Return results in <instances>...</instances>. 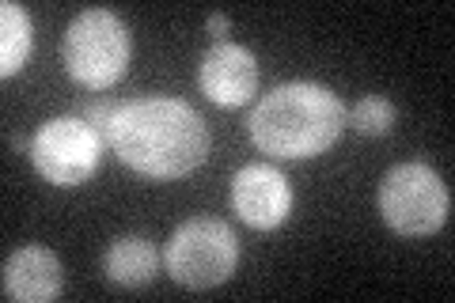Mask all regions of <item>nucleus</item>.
Here are the masks:
<instances>
[{
  "instance_id": "nucleus-1",
  "label": "nucleus",
  "mask_w": 455,
  "mask_h": 303,
  "mask_svg": "<svg viewBox=\"0 0 455 303\" xmlns=\"http://www.w3.org/2000/svg\"><path fill=\"white\" fill-rule=\"evenodd\" d=\"M110 152L148 179H182L209 155V125L182 99H133L122 103L107 133Z\"/></svg>"
},
{
  "instance_id": "nucleus-2",
  "label": "nucleus",
  "mask_w": 455,
  "mask_h": 303,
  "mask_svg": "<svg viewBox=\"0 0 455 303\" xmlns=\"http://www.w3.org/2000/svg\"><path fill=\"white\" fill-rule=\"evenodd\" d=\"M346 103L323 84H281L266 92L251 114V140L281 160H311L341 137Z\"/></svg>"
},
{
  "instance_id": "nucleus-3",
  "label": "nucleus",
  "mask_w": 455,
  "mask_h": 303,
  "mask_svg": "<svg viewBox=\"0 0 455 303\" xmlns=\"http://www.w3.org/2000/svg\"><path fill=\"white\" fill-rule=\"evenodd\" d=\"M376 205L391 232L406 239H425L448 224L451 194L429 163H398L383 175Z\"/></svg>"
},
{
  "instance_id": "nucleus-4",
  "label": "nucleus",
  "mask_w": 455,
  "mask_h": 303,
  "mask_svg": "<svg viewBox=\"0 0 455 303\" xmlns=\"http://www.w3.org/2000/svg\"><path fill=\"white\" fill-rule=\"evenodd\" d=\"M65 72L84 88H110L130 65V31L107 8H88L68 23L61 42Z\"/></svg>"
},
{
  "instance_id": "nucleus-5",
  "label": "nucleus",
  "mask_w": 455,
  "mask_h": 303,
  "mask_svg": "<svg viewBox=\"0 0 455 303\" xmlns=\"http://www.w3.org/2000/svg\"><path fill=\"white\" fill-rule=\"evenodd\" d=\"M239 239L217 216H194L179 224L167 243V273L182 288H217L235 273Z\"/></svg>"
},
{
  "instance_id": "nucleus-6",
  "label": "nucleus",
  "mask_w": 455,
  "mask_h": 303,
  "mask_svg": "<svg viewBox=\"0 0 455 303\" xmlns=\"http://www.w3.org/2000/svg\"><path fill=\"white\" fill-rule=\"evenodd\" d=\"M31 163L50 186H84L103 160V133L84 118H53L31 137Z\"/></svg>"
},
{
  "instance_id": "nucleus-7",
  "label": "nucleus",
  "mask_w": 455,
  "mask_h": 303,
  "mask_svg": "<svg viewBox=\"0 0 455 303\" xmlns=\"http://www.w3.org/2000/svg\"><path fill=\"white\" fill-rule=\"evenodd\" d=\"M232 209L254 232H274L292 212V186L269 163H251L232 179Z\"/></svg>"
},
{
  "instance_id": "nucleus-8",
  "label": "nucleus",
  "mask_w": 455,
  "mask_h": 303,
  "mask_svg": "<svg viewBox=\"0 0 455 303\" xmlns=\"http://www.w3.org/2000/svg\"><path fill=\"white\" fill-rule=\"evenodd\" d=\"M197 84L209 103L217 107H243L259 92V61L247 46L235 42H220V46L205 50L202 65H197Z\"/></svg>"
},
{
  "instance_id": "nucleus-9",
  "label": "nucleus",
  "mask_w": 455,
  "mask_h": 303,
  "mask_svg": "<svg viewBox=\"0 0 455 303\" xmlns=\"http://www.w3.org/2000/svg\"><path fill=\"white\" fill-rule=\"evenodd\" d=\"M0 284H4V296L16 299V303H50V299L61 296L65 269L57 262L53 251L38 247V243H27V247L12 251L4 258Z\"/></svg>"
},
{
  "instance_id": "nucleus-10",
  "label": "nucleus",
  "mask_w": 455,
  "mask_h": 303,
  "mask_svg": "<svg viewBox=\"0 0 455 303\" xmlns=\"http://www.w3.org/2000/svg\"><path fill=\"white\" fill-rule=\"evenodd\" d=\"M156 269H160V254L145 235H118L103 254L107 281L118 288H145Z\"/></svg>"
},
{
  "instance_id": "nucleus-11",
  "label": "nucleus",
  "mask_w": 455,
  "mask_h": 303,
  "mask_svg": "<svg viewBox=\"0 0 455 303\" xmlns=\"http://www.w3.org/2000/svg\"><path fill=\"white\" fill-rule=\"evenodd\" d=\"M31 57V20L16 0L0 4V76H16Z\"/></svg>"
},
{
  "instance_id": "nucleus-12",
  "label": "nucleus",
  "mask_w": 455,
  "mask_h": 303,
  "mask_svg": "<svg viewBox=\"0 0 455 303\" xmlns=\"http://www.w3.org/2000/svg\"><path fill=\"white\" fill-rule=\"evenodd\" d=\"M349 125L357 129V133L364 137H383V133H391V125H395V107H391V99H383V95H364L353 103L349 110Z\"/></svg>"
},
{
  "instance_id": "nucleus-13",
  "label": "nucleus",
  "mask_w": 455,
  "mask_h": 303,
  "mask_svg": "<svg viewBox=\"0 0 455 303\" xmlns=\"http://www.w3.org/2000/svg\"><path fill=\"white\" fill-rule=\"evenodd\" d=\"M118 107H122V103H110V99H95V103L84 107V122H88L92 129H99V133H103V140H107L110 122H114V114H118Z\"/></svg>"
},
{
  "instance_id": "nucleus-14",
  "label": "nucleus",
  "mask_w": 455,
  "mask_h": 303,
  "mask_svg": "<svg viewBox=\"0 0 455 303\" xmlns=\"http://www.w3.org/2000/svg\"><path fill=\"white\" fill-rule=\"evenodd\" d=\"M205 31L217 38V46H220V42H228V35H232V20H228L224 12H212L209 23H205Z\"/></svg>"
}]
</instances>
